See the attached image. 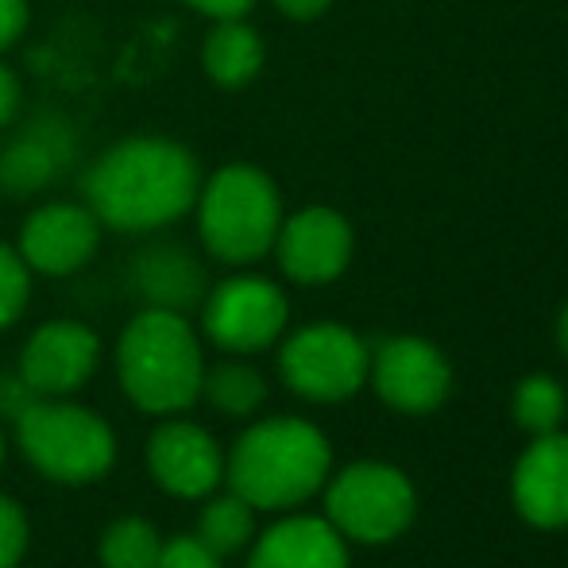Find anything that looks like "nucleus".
I'll use <instances>...</instances> for the list:
<instances>
[{"label":"nucleus","instance_id":"1","mask_svg":"<svg viewBox=\"0 0 568 568\" xmlns=\"http://www.w3.org/2000/svg\"><path fill=\"white\" fill-rule=\"evenodd\" d=\"M85 205L116 232H155L194 210L202 171L190 148L166 135L120 140L85 171Z\"/></svg>","mask_w":568,"mask_h":568},{"label":"nucleus","instance_id":"2","mask_svg":"<svg viewBox=\"0 0 568 568\" xmlns=\"http://www.w3.org/2000/svg\"><path fill=\"white\" fill-rule=\"evenodd\" d=\"M329 442L302 418H267L252 426L225 460L229 487L255 510L306 503L329 476Z\"/></svg>","mask_w":568,"mask_h":568},{"label":"nucleus","instance_id":"3","mask_svg":"<svg viewBox=\"0 0 568 568\" xmlns=\"http://www.w3.org/2000/svg\"><path fill=\"white\" fill-rule=\"evenodd\" d=\"M116 375L124 395L148 414H179L202 398V344L174 310L148 306L116 341Z\"/></svg>","mask_w":568,"mask_h":568},{"label":"nucleus","instance_id":"4","mask_svg":"<svg viewBox=\"0 0 568 568\" xmlns=\"http://www.w3.org/2000/svg\"><path fill=\"white\" fill-rule=\"evenodd\" d=\"M197 232L210 255L225 263H255L275 247L283 197L271 174L252 163H229L197 190Z\"/></svg>","mask_w":568,"mask_h":568},{"label":"nucleus","instance_id":"5","mask_svg":"<svg viewBox=\"0 0 568 568\" xmlns=\"http://www.w3.org/2000/svg\"><path fill=\"white\" fill-rule=\"evenodd\" d=\"M16 442L31 468L54 484H90L116 460L109 422L67 398H36L16 418Z\"/></svg>","mask_w":568,"mask_h":568},{"label":"nucleus","instance_id":"6","mask_svg":"<svg viewBox=\"0 0 568 568\" xmlns=\"http://www.w3.org/2000/svg\"><path fill=\"white\" fill-rule=\"evenodd\" d=\"M325 515L337 526L341 538L379 546L410 526L414 487L390 464H352L329 484Z\"/></svg>","mask_w":568,"mask_h":568},{"label":"nucleus","instance_id":"7","mask_svg":"<svg viewBox=\"0 0 568 568\" xmlns=\"http://www.w3.org/2000/svg\"><path fill=\"white\" fill-rule=\"evenodd\" d=\"M367 364H372V356H367L364 341L333 322L298 329L283 344V356H278V372H283L286 387L302 398H314V403L352 398L359 383L367 379Z\"/></svg>","mask_w":568,"mask_h":568},{"label":"nucleus","instance_id":"8","mask_svg":"<svg viewBox=\"0 0 568 568\" xmlns=\"http://www.w3.org/2000/svg\"><path fill=\"white\" fill-rule=\"evenodd\" d=\"M286 294L278 291L271 278L260 275H232L221 286L205 294L202 325L205 337L217 348L247 356V352H263L275 344L286 329Z\"/></svg>","mask_w":568,"mask_h":568},{"label":"nucleus","instance_id":"9","mask_svg":"<svg viewBox=\"0 0 568 568\" xmlns=\"http://www.w3.org/2000/svg\"><path fill=\"white\" fill-rule=\"evenodd\" d=\"M352 225L344 213L329 205H306L294 217H283L271 252L278 255V267L286 278L302 286H322L344 275L352 260Z\"/></svg>","mask_w":568,"mask_h":568},{"label":"nucleus","instance_id":"10","mask_svg":"<svg viewBox=\"0 0 568 568\" xmlns=\"http://www.w3.org/2000/svg\"><path fill=\"white\" fill-rule=\"evenodd\" d=\"M101 221L90 205L78 202H47L23 221L16 252L31 267V275H74L98 255Z\"/></svg>","mask_w":568,"mask_h":568},{"label":"nucleus","instance_id":"11","mask_svg":"<svg viewBox=\"0 0 568 568\" xmlns=\"http://www.w3.org/2000/svg\"><path fill=\"white\" fill-rule=\"evenodd\" d=\"M101 341L82 322H47L20 352V379L43 398H67L98 372Z\"/></svg>","mask_w":568,"mask_h":568},{"label":"nucleus","instance_id":"12","mask_svg":"<svg viewBox=\"0 0 568 568\" xmlns=\"http://www.w3.org/2000/svg\"><path fill=\"white\" fill-rule=\"evenodd\" d=\"M367 372H372L383 403L406 414L434 410L449 395V364L434 344L422 337L383 341Z\"/></svg>","mask_w":568,"mask_h":568},{"label":"nucleus","instance_id":"13","mask_svg":"<svg viewBox=\"0 0 568 568\" xmlns=\"http://www.w3.org/2000/svg\"><path fill=\"white\" fill-rule=\"evenodd\" d=\"M148 468L163 491L179 499H202L225 479V453L194 422H166L148 442Z\"/></svg>","mask_w":568,"mask_h":568},{"label":"nucleus","instance_id":"14","mask_svg":"<svg viewBox=\"0 0 568 568\" xmlns=\"http://www.w3.org/2000/svg\"><path fill=\"white\" fill-rule=\"evenodd\" d=\"M74 155H78L74 128L59 116H36L0 151V190L16 197L47 190L74 163Z\"/></svg>","mask_w":568,"mask_h":568},{"label":"nucleus","instance_id":"15","mask_svg":"<svg viewBox=\"0 0 568 568\" xmlns=\"http://www.w3.org/2000/svg\"><path fill=\"white\" fill-rule=\"evenodd\" d=\"M515 507L530 526H568V437L538 434V442L515 464Z\"/></svg>","mask_w":568,"mask_h":568},{"label":"nucleus","instance_id":"16","mask_svg":"<svg viewBox=\"0 0 568 568\" xmlns=\"http://www.w3.org/2000/svg\"><path fill=\"white\" fill-rule=\"evenodd\" d=\"M247 568H348V549L329 518H283L255 541Z\"/></svg>","mask_w":568,"mask_h":568},{"label":"nucleus","instance_id":"17","mask_svg":"<svg viewBox=\"0 0 568 568\" xmlns=\"http://www.w3.org/2000/svg\"><path fill=\"white\" fill-rule=\"evenodd\" d=\"M263 62H267V47H263L260 31L252 23H244V16H236V20H213V31L202 43V67L213 85L240 90V85L260 78Z\"/></svg>","mask_w":568,"mask_h":568},{"label":"nucleus","instance_id":"18","mask_svg":"<svg viewBox=\"0 0 568 568\" xmlns=\"http://www.w3.org/2000/svg\"><path fill=\"white\" fill-rule=\"evenodd\" d=\"M135 286L140 294L159 310H174L182 314L186 306H194L205 294V275L197 267V260H190L182 247H148L135 260Z\"/></svg>","mask_w":568,"mask_h":568},{"label":"nucleus","instance_id":"19","mask_svg":"<svg viewBox=\"0 0 568 568\" xmlns=\"http://www.w3.org/2000/svg\"><path fill=\"white\" fill-rule=\"evenodd\" d=\"M202 395L210 398V406H217L221 414L244 418V414H252L263 406V398H267V383H263V375L255 372V367L229 359V364L205 367Z\"/></svg>","mask_w":568,"mask_h":568},{"label":"nucleus","instance_id":"20","mask_svg":"<svg viewBox=\"0 0 568 568\" xmlns=\"http://www.w3.org/2000/svg\"><path fill=\"white\" fill-rule=\"evenodd\" d=\"M252 534H255V507L240 499L236 491L213 499L210 507L202 510V518H197V538L217 557L240 554V549L252 541Z\"/></svg>","mask_w":568,"mask_h":568},{"label":"nucleus","instance_id":"21","mask_svg":"<svg viewBox=\"0 0 568 568\" xmlns=\"http://www.w3.org/2000/svg\"><path fill=\"white\" fill-rule=\"evenodd\" d=\"M163 549L159 530L148 518H116L101 538V565L105 568H155Z\"/></svg>","mask_w":568,"mask_h":568},{"label":"nucleus","instance_id":"22","mask_svg":"<svg viewBox=\"0 0 568 568\" xmlns=\"http://www.w3.org/2000/svg\"><path fill=\"white\" fill-rule=\"evenodd\" d=\"M515 418L530 434H554L565 418V390L549 375H530L515 390Z\"/></svg>","mask_w":568,"mask_h":568},{"label":"nucleus","instance_id":"23","mask_svg":"<svg viewBox=\"0 0 568 568\" xmlns=\"http://www.w3.org/2000/svg\"><path fill=\"white\" fill-rule=\"evenodd\" d=\"M31 298V267L16 247L0 244V329L16 325Z\"/></svg>","mask_w":568,"mask_h":568},{"label":"nucleus","instance_id":"24","mask_svg":"<svg viewBox=\"0 0 568 568\" xmlns=\"http://www.w3.org/2000/svg\"><path fill=\"white\" fill-rule=\"evenodd\" d=\"M28 549V515L16 499L0 495V568H16Z\"/></svg>","mask_w":568,"mask_h":568},{"label":"nucleus","instance_id":"25","mask_svg":"<svg viewBox=\"0 0 568 568\" xmlns=\"http://www.w3.org/2000/svg\"><path fill=\"white\" fill-rule=\"evenodd\" d=\"M155 568H221V557L213 554L197 534L194 538L182 534V538L163 541V549H159V557H155Z\"/></svg>","mask_w":568,"mask_h":568},{"label":"nucleus","instance_id":"26","mask_svg":"<svg viewBox=\"0 0 568 568\" xmlns=\"http://www.w3.org/2000/svg\"><path fill=\"white\" fill-rule=\"evenodd\" d=\"M36 398H43V395H36V390L20 379V372L8 375V379H0V414H4V418L16 422L31 403H36Z\"/></svg>","mask_w":568,"mask_h":568},{"label":"nucleus","instance_id":"27","mask_svg":"<svg viewBox=\"0 0 568 568\" xmlns=\"http://www.w3.org/2000/svg\"><path fill=\"white\" fill-rule=\"evenodd\" d=\"M20 105H23V85L16 78L12 67L0 62V128H12L16 116H20Z\"/></svg>","mask_w":568,"mask_h":568},{"label":"nucleus","instance_id":"28","mask_svg":"<svg viewBox=\"0 0 568 568\" xmlns=\"http://www.w3.org/2000/svg\"><path fill=\"white\" fill-rule=\"evenodd\" d=\"M28 28V0H0V54Z\"/></svg>","mask_w":568,"mask_h":568},{"label":"nucleus","instance_id":"29","mask_svg":"<svg viewBox=\"0 0 568 568\" xmlns=\"http://www.w3.org/2000/svg\"><path fill=\"white\" fill-rule=\"evenodd\" d=\"M186 4L197 8L202 16H210V20H236V16L252 12L255 0H186Z\"/></svg>","mask_w":568,"mask_h":568},{"label":"nucleus","instance_id":"30","mask_svg":"<svg viewBox=\"0 0 568 568\" xmlns=\"http://www.w3.org/2000/svg\"><path fill=\"white\" fill-rule=\"evenodd\" d=\"M271 4L283 16H291V20H317V16L329 12L333 0H271Z\"/></svg>","mask_w":568,"mask_h":568},{"label":"nucleus","instance_id":"31","mask_svg":"<svg viewBox=\"0 0 568 568\" xmlns=\"http://www.w3.org/2000/svg\"><path fill=\"white\" fill-rule=\"evenodd\" d=\"M557 333H561V348H565V356H568V306L561 310V325H557Z\"/></svg>","mask_w":568,"mask_h":568},{"label":"nucleus","instance_id":"32","mask_svg":"<svg viewBox=\"0 0 568 568\" xmlns=\"http://www.w3.org/2000/svg\"><path fill=\"white\" fill-rule=\"evenodd\" d=\"M0 464H4V437H0Z\"/></svg>","mask_w":568,"mask_h":568},{"label":"nucleus","instance_id":"33","mask_svg":"<svg viewBox=\"0 0 568 568\" xmlns=\"http://www.w3.org/2000/svg\"><path fill=\"white\" fill-rule=\"evenodd\" d=\"M0 197H4V190H0Z\"/></svg>","mask_w":568,"mask_h":568}]
</instances>
